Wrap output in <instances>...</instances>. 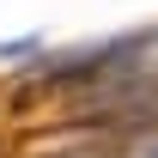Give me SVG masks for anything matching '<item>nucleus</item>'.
Returning a JSON list of instances; mask_svg holds the SVG:
<instances>
[{"mask_svg":"<svg viewBox=\"0 0 158 158\" xmlns=\"http://www.w3.org/2000/svg\"><path fill=\"white\" fill-rule=\"evenodd\" d=\"M0 140H6V134H0Z\"/></svg>","mask_w":158,"mask_h":158,"instance_id":"2","label":"nucleus"},{"mask_svg":"<svg viewBox=\"0 0 158 158\" xmlns=\"http://www.w3.org/2000/svg\"><path fill=\"white\" fill-rule=\"evenodd\" d=\"M110 158H158V122H146V128H134V134L122 140Z\"/></svg>","mask_w":158,"mask_h":158,"instance_id":"1","label":"nucleus"}]
</instances>
